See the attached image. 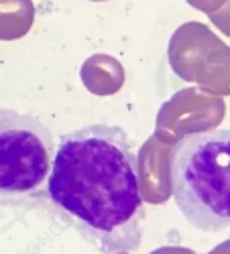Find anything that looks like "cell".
<instances>
[{"instance_id":"2","label":"cell","mask_w":230,"mask_h":254,"mask_svg":"<svg viewBox=\"0 0 230 254\" xmlns=\"http://www.w3.org/2000/svg\"><path fill=\"white\" fill-rule=\"evenodd\" d=\"M171 195L194 228H230V130L183 134L169 159Z\"/></svg>"},{"instance_id":"1","label":"cell","mask_w":230,"mask_h":254,"mask_svg":"<svg viewBox=\"0 0 230 254\" xmlns=\"http://www.w3.org/2000/svg\"><path fill=\"white\" fill-rule=\"evenodd\" d=\"M45 197L100 252H135L141 246L139 161L118 126L88 124L61 138Z\"/></svg>"},{"instance_id":"3","label":"cell","mask_w":230,"mask_h":254,"mask_svg":"<svg viewBox=\"0 0 230 254\" xmlns=\"http://www.w3.org/2000/svg\"><path fill=\"white\" fill-rule=\"evenodd\" d=\"M55 149L39 118L0 108V197L39 193L51 173Z\"/></svg>"}]
</instances>
